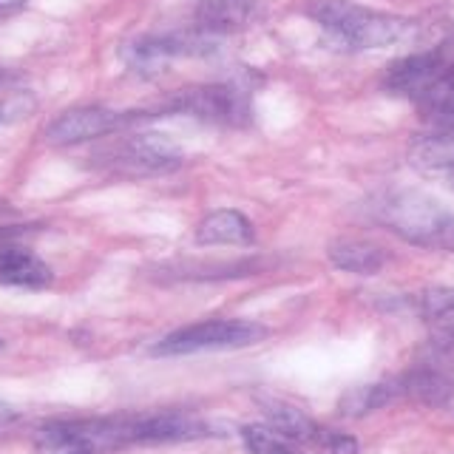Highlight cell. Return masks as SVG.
<instances>
[{
  "label": "cell",
  "instance_id": "6da1fadb",
  "mask_svg": "<svg viewBox=\"0 0 454 454\" xmlns=\"http://www.w3.org/2000/svg\"><path fill=\"white\" fill-rule=\"evenodd\" d=\"M309 14L326 32V37L352 51L389 49L411 40L418 32V26L406 18L366 9L352 0H316L309 6Z\"/></svg>",
  "mask_w": 454,
  "mask_h": 454
},
{
  "label": "cell",
  "instance_id": "7a4b0ae2",
  "mask_svg": "<svg viewBox=\"0 0 454 454\" xmlns=\"http://www.w3.org/2000/svg\"><path fill=\"white\" fill-rule=\"evenodd\" d=\"M375 219L409 245L454 253V213L420 191H387L372 205Z\"/></svg>",
  "mask_w": 454,
  "mask_h": 454
},
{
  "label": "cell",
  "instance_id": "3957f363",
  "mask_svg": "<svg viewBox=\"0 0 454 454\" xmlns=\"http://www.w3.org/2000/svg\"><path fill=\"white\" fill-rule=\"evenodd\" d=\"M131 446L128 418L54 420L35 434V454H111Z\"/></svg>",
  "mask_w": 454,
  "mask_h": 454
},
{
  "label": "cell",
  "instance_id": "277c9868",
  "mask_svg": "<svg viewBox=\"0 0 454 454\" xmlns=\"http://www.w3.org/2000/svg\"><path fill=\"white\" fill-rule=\"evenodd\" d=\"M97 162L120 176H156L176 170L184 162V151L165 134H134L97 153Z\"/></svg>",
  "mask_w": 454,
  "mask_h": 454
},
{
  "label": "cell",
  "instance_id": "5b68a950",
  "mask_svg": "<svg viewBox=\"0 0 454 454\" xmlns=\"http://www.w3.org/2000/svg\"><path fill=\"white\" fill-rule=\"evenodd\" d=\"M267 335V326L241 318H210L188 324L182 330L165 335L160 344H153V355H191L207 349H239L259 344Z\"/></svg>",
  "mask_w": 454,
  "mask_h": 454
},
{
  "label": "cell",
  "instance_id": "8992f818",
  "mask_svg": "<svg viewBox=\"0 0 454 454\" xmlns=\"http://www.w3.org/2000/svg\"><path fill=\"white\" fill-rule=\"evenodd\" d=\"M168 114H188V117L205 120L213 125H247L250 122V94L233 82L196 85L174 94L160 108Z\"/></svg>",
  "mask_w": 454,
  "mask_h": 454
},
{
  "label": "cell",
  "instance_id": "52a82bcc",
  "mask_svg": "<svg viewBox=\"0 0 454 454\" xmlns=\"http://www.w3.org/2000/svg\"><path fill=\"white\" fill-rule=\"evenodd\" d=\"M449 60L443 49H429V51H418L395 60L387 68V77H383V89L389 94L406 97L411 103H420V99L434 89V82L449 71Z\"/></svg>",
  "mask_w": 454,
  "mask_h": 454
},
{
  "label": "cell",
  "instance_id": "ba28073f",
  "mask_svg": "<svg viewBox=\"0 0 454 454\" xmlns=\"http://www.w3.org/2000/svg\"><path fill=\"white\" fill-rule=\"evenodd\" d=\"M131 120H134L131 114H120V111H108L97 106L71 108V111H63L57 120H51L43 137H46L49 145H60V148L80 145V142L114 134L117 128L128 125Z\"/></svg>",
  "mask_w": 454,
  "mask_h": 454
},
{
  "label": "cell",
  "instance_id": "9c48e42d",
  "mask_svg": "<svg viewBox=\"0 0 454 454\" xmlns=\"http://www.w3.org/2000/svg\"><path fill=\"white\" fill-rule=\"evenodd\" d=\"M207 51L205 35H145L131 40L122 49V60L128 63L131 71L139 74H153L160 71L168 60L184 54H202Z\"/></svg>",
  "mask_w": 454,
  "mask_h": 454
},
{
  "label": "cell",
  "instance_id": "30bf717a",
  "mask_svg": "<svg viewBox=\"0 0 454 454\" xmlns=\"http://www.w3.org/2000/svg\"><path fill=\"white\" fill-rule=\"evenodd\" d=\"M210 434L207 423L188 411H153V415L128 418V437L134 443H184Z\"/></svg>",
  "mask_w": 454,
  "mask_h": 454
},
{
  "label": "cell",
  "instance_id": "8fae6325",
  "mask_svg": "<svg viewBox=\"0 0 454 454\" xmlns=\"http://www.w3.org/2000/svg\"><path fill=\"white\" fill-rule=\"evenodd\" d=\"M253 18V0H202L193 12L199 35H233Z\"/></svg>",
  "mask_w": 454,
  "mask_h": 454
},
{
  "label": "cell",
  "instance_id": "7c38bea8",
  "mask_svg": "<svg viewBox=\"0 0 454 454\" xmlns=\"http://www.w3.org/2000/svg\"><path fill=\"white\" fill-rule=\"evenodd\" d=\"M196 245H253V222L239 210H213L196 224Z\"/></svg>",
  "mask_w": 454,
  "mask_h": 454
},
{
  "label": "cell",
  "instance_id": "4fadbf2b",
  "mask_svg": "<svg viewBox=\"0 0 454 454\" xmlns=\"http://www.w3.org/2000/svg\"><path fill=\"white\" fill-rule=\"evenodd\" d=\"M0 284L43 290L51 284V267L23 247H0Z\"/></svg>",
  "mask_w": 454,
  "mask_h": 454
},
{
  "label": "cell",
  "instance_id": "5bb4252c",
  "mask_svg": "<svg viewBox=\"0 0 454 454\" xmlns=\"http://www.w3.org/2000/svg\"><path fill=\"white\" fill-rule=\"evenodd\" d=\"M330 262L355 276H375L387 264V250L366 239H338L330 245Z\"/></svg>",
  "mask_w": 454,
  "mask_h": 454
},
{
  "label": "cell",
  "instance_id": "9a60e30c",
  "mask_svg": "<svg viewBox=\"0 0 454 454\" xmlns=\"http://www.w3.org/2000/svg\"><path fill=\"white\" fill-rule=\"evenodd\" d=\"M401 392H406L409 397H415V401L426 406H443L454 392V380L443 369L420 366V369H411L401 380Z\"/></svg>",
  "mask_w": 454,
  "mask_h": 454
},
{
  "label": "cell",
  "instance_id": "2e32d148",
  "mask_svg": "<svg viewBox=\"0 0 454 454\" xmlns=\"http://www.w3.org/2000/svg\"><path fill=\"white\" fill-rule=\"evenodd\" d=\"M401 392V380L397 383H361V387H352L349 392H344V397H340V415L344 418H366L372 415V411L383 409L392 397Z\"/></svg>",
  "mask_w": 454,
  "mask_h": 454
},
{
  "label": "cell",
  "instance_id": "e0dca14e",
  "mask_svg": "<svg viewBox=\"0 0 454 454\" xmlns=\"http://www.w3.org/2000/svg\"><path fill=\"white\" fill-rule=\"evenodd\" d=\"M415 309L440 335H454V287H429L418 293Z\"/></svg>",
  "mask_w": 454,
  "mask_h": 454
},
{
  "label": "cell",
  "instance_id": "ac0fdd59",
  "mask_svg": "<svg viewBox=\"0 0 454 454\" xmlns=\"http://www.w3.org/2000/svg\"><path fill=\"white\" fill-rule=\"evenodd\" d=\"M264 415L270 423L276 426V429H281L287 437L298 440L301 449H304L307 440H312L321 429V426L312 418H307L301 409H295L290 403H281V401H264Z\"/></svg>",
  "mask_w": 454,
  "mask_h": 454
},
{
  "label": "cell",
  "instance_id": "d6986e66",
  "mask_svg": "<svg viewBox=\"0 0 454 454\" xmlns=\"http://www.w3.org/2000/svg\"><path fill=\"white\" fill-rule=\"evenodd\" d=\"M241 437L250 454H304L301 443L276 429L273 423H250L241 429Z\"/></svg>",
  "mask_w": 454,
  "mask_h": 454
},
{
  "label": "cell",
  "instance_id": "ffe728a7",
  "mask_svg": "<svg viewBox=\"0 0 454 454\" xmlns=\"http://www.w3.org/2000/svg\"><path fill=\"white\" fill-rule=\"evenodd\" d=\"M304 454H358V440L340 432L318 429V434L304 443Z\"/></svg>",
  "mask_w": 454,
  "mask_h": 454
},
{
  "label": "cell",
  "instance_id": "44dd1931",
  "mask_svg": "<svg viewBox=\"0 0 454 454\" xmlns=\"http://www.w3.org/2000/svg\"><path fill=\"white\" fill-rule=\"evenodd\" d=\"M35 108V99L32 97H12L6 103H0V122H12V120H20L28 117V111Z\"/></svg>",
  "mask_w": 454,
  "mask_h": 454
},
{
  "label": "cell",
  "instance_id": "7402d4cb",
  "mask_svg": "<svg viewBox=\"0 0 454 454\" xmlns=\"http://www.w3.org/2000/svg\"><path fill=\"white\" fill-rule=\"evenodd\" d=\"M14 420H18V411H14L6 401H0V429H6V426Z\"/></svg>",
  "mask_w": 454,
  "mask_h": 454
},
{
  "label": "cell",
  "instance_id": "603a6c76",
  "mask_svg": "<svg viewBox=\"0 0 454 454\" xmlns=\"http://www.w3.org/2000/svg\"><path fill=\"white\" fill-rule=\"evenodd\" d=\"M20 6H26V0H0V14L18 12Z\"/></svg>",
  "mask_w": 454,
  "mask_h": 454
},
{
  "label": "cell",
  "instance_id": "cb8c5ba5",
  "mask_svg": "<svg viewBox=\"0 0 454 454\" xmlns=\"http://www.w3.org/2000/svg\"><path fill=\"white\" fill-rule=\"evenodd\" d=\"M446 176H449V184L454 188V168H449V170H446Z\"/></svg>",
  "mask_w": 454,
  "mask_h": 454
},
{
  "label": "cell",
  "instance_id": "d4e9b609",
  "mask_svg": "<svg viewBox=\"0 0 454 454\" xmlns=\"http://www.w3.org/2000/svg\"><path fill=\"white\" fill-rule=\"evenodd\" d=\"M9 80V71L6 68H0V82H6Z\"/></svg>",
  "mask_w": 454,
  "mask_h": 454
}]
</instances>
